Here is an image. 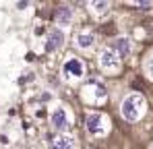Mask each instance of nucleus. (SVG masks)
Here are the masks:
<instances>
[{
    "label": "nucleus",
    "instance_id": "f257e3e1",
    "mask_svg": "<svg viewBox=\"0 0 153 149\" xmlns=\"http://www.w3.org/2000/svg\"><path fill=\"white\" fill-rule=\"evenodd\" d=\"M145 108H147L145 98L139 95V93H132V95L124 98L122 106H120V114H122V118L128 120V122H137L145 114Z\"/></svg>",
    "mask_w": 153,
    "mask_h": 149
},
{
    "label": "nucleus",
    "instance_id": "6e6552de",
    "mask_svg": "<svg viewBox=\"0 0 153 149\" xmlns=\"http://www.w3.org/2000/svg\"><path fill=\"white\" fill-rule=\"evenodd\" d=\"M112 50L118 54V58H126L128 54H130V39L128 37H118V39H114V46Z\"/></svg>",
    "mask_w": 153,
    "mask_h": 149
},
{
    "label": "nucleus",
    "instance_id": "423d86ee",
    "mask_svg": "<svg viewBox=\"0 0 153 149\" xmlns=\"http://www.w3.org/2000/svg\"><path fill=\"white\" fill-rule=\"evenodd\" d=\"M62 44H64V31L52 29L50 35H48V42H46V52H56V50L62 48Z\"/></svg>",
    "mask_w": 153,
    "mask_h": 149
},
{
    "label": "nucleus",
    "instance_id": "1a4fd4ad",
    "mask_svg": "<svg viewBox=\"0 0 153 149\" xmlns=\"http://www.w3.org/2000/svg\"><path fill=\"white\" fill-rule=\"evenodd\" d=\"M93 44H95V35H93L91 31H81V33L76 35V46L81 50H89Z\"/></svg>",
    "mask_w": 153,
    "mask_h": 149
},
{
    "label": "nucleus",
    "instance_id": "f03ea898",
    "mask_svg": "<svg viewBox=\"0 0 153 149\" xmlns=\"http://www.w3.org/2000/svg\"><path fill=\"white\" fill-rule=\"evenodd\" d=\"M85 128H87V133L91 137H103L110 130V120L100 112H91L85 118Z\"/></svg>",
    "mask_w": 153,
    "mask_h": 149
},
{
    "label": "nucleus",
    "instance_id": "7ed1b4c3",
    "mask_svg": "<svg viewBox=\"0 0 153 149\" xmlns=\"http://www.w3.org/2000/svg\"><path fill=\"white\" fill-rule=\"evenodd\" d=\"M50 124L56 128V130H64V128H68V124H71L68 112H66L62 106L54 108V110H52V114H50Z\"/></svg>",
    "mask_w": 153,
    "mask_h": 149
},
{
    "label": "nucleus",
    "instance_id": "9d476101",
    "mask_svg": "<svg viewBox=\"0 0 153 149\" xmlns=\"http://www.w3.org/2000/svg\"><path fill=\"white\" fill-rule=\"evenodd\" d=\"M54 17H56L58 25H68L71 19H73V10H71L68 6H58L56 13H54Z\"/></svg>",
    "mask_w": 153,
    "mask_h": 149
},
{
    "label": "nucleus",
    "instance_id": "9b49d317",
    "mask_svg": "<svg viewBox=\"0 0 153 149\" xmlns=\"http://www.w3.org/2000/svg\"><path fill=\"white\" fill-rule=\"evenodd\" d=\"M145 73H147V77L153 81V54L147 58V62H145Z\"/></svg>",
    "mask_w": 153,
    "mask_h": 149
},
{
    "label": "nucleus",
    "instance_id": "0eeeda50",
    "mask_svg": "<svg viewBox=\"0 0 153 149\" xmlns=\"http://www.w3.org/2000/svg\"><path fill=\"white\" fill-rule=\"evenodd\" d=\"M50 149H76V141H75V137L58 135V137H54V139H52Z\"/></svg>",
    "mask_w": 153,
    "mask_h": 149
},
{
    "label": "nucleus",
    "instance_id": "f8f14e48",
    "mask_svg": "<svg viewBox=\"0 0 153 149\" xmlns=\"http://www.w3.org/2000/svg\"><path fill=\"white\" fill-rule=\"evenodd\" d=\"M151 149H153V147H151Z\"/></svg>",
    "mask_w": 153,
    "mask_h": 149
},
{
    "label": "nucleus",
    "instance_id": "20e7f679",
    "mask_svg": "<svg viewBox=\"0 0 153 149\" xmlns=\"http://www.w3.org/2000/svg\"><path fill=\"white\" fill-rule=\"evenodd\" d=\"M100 66H102L103 71H116V69L120 66L118 54H116L112 48H105L102 54H100Z\"/></svg>",
    "mask_w": 153,
    "mask_h": 149
},
{
    "label": "nucleus",
    "instance_id": "39448f33",
    "mask_svg": "<svg viewBox=\"0 0 153 149\" xmlns=\"http://www.w3.org/2000/svg\"><path fill=\"white\" fill-rule=\"evenodd\" d=\"M62 73H64V77H68V79H81L85 74L83 62L79 58H68L64 62V66H62Z\"/></svg>",
    "mask_w": 153,
    "mask_h": 149
}]
</instances>
